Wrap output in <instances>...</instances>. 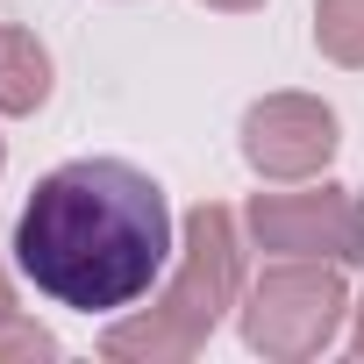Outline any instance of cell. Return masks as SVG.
<instances>
[{"label": "cell", "instance_id": "6da1fadb", "mask_svg": "<svg viewBox=\"0 0 364 364\" xmlns=\"http://www.w3.org/2000/svg\"><path fill=\"white\" fill-rule=\"evenodd\" d=\"M171 264V200L129 157H72L15 215V272L65 314H122Z\"/></svg>", "mask_w": 364, "mask_h": 364}]
</instances>
